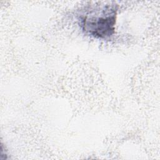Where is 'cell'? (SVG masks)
I'll return each mask as SVG.
<instances>
[{"label": "cell", "instance_id": "1", "mask_svg": "<svg viewBox=\"0 0 160 160\" xmlns=\"http://www.w3.org/2000/svg\"><path fill=\"white\" fill-rule=\"evenodd\" d=\"M117 8L102 4L91 6L80 17L81 26L86 33L96 38L106 39L114 33Z\"/></svg>", "mask_w": 160, "mask_h": 160}]
</instances>
